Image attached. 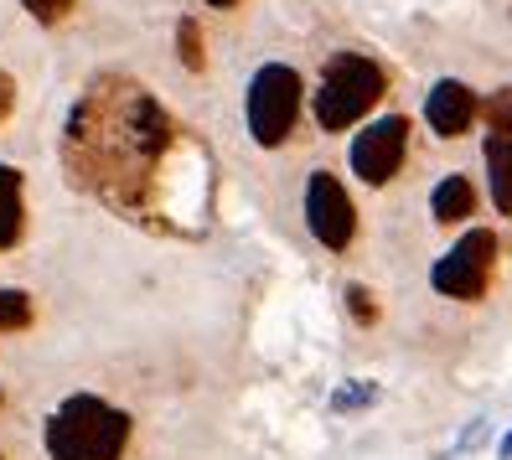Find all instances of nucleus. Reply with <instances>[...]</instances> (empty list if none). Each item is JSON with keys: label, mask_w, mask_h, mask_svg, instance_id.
Here are the masks:
<instances>
[{"label": "nucleus", "mask_w": 512, "mask_h": 460, "mask_svg": "<svg viewBox=\"0 0 512 460\" xmlns=\"http://www.w3.org/2000/svg\"><path fill=\"white\" fill-rule=\"evenodd\" d=\"M63 166L78 192L145 233L207 238L213 228V150L125 73H99L78 94L63 125Z\"/></svg>", "instance_id": "nucleus-1"}, {"label": "nucleus", "mask_w": 512, "mask_h": 460, "mask_svg": "<svg viewBox=\"0 0 512 460\" xmlns=\"http://www.w3.org/2000/svg\"><path fill=\"white\" fill-rule=\"evenodd\" d=\"M130 450V414L94 393H73L47 419V460H119Z\"/></svg>", "instance_id": "nucleus-2"}, {"label": "nucleus", "mask_w": 512, "mask_h": 460, "mask_svg": "<svg viewBox=\"0 0 512 460\" xmlns=\"http://www.w3.org/2000/svg\"><path fill=\"white\" fill-rule=\"evenodd\" d=\"M388 94V68L368 52H337L331 63L321 68V83H316V125L326 135H342L363 119L378 99Z\"/></svg>", "instance_id": "nucleus-3"}, {"label": "nucleus", "mask_w": 512, "mask_h": 460, "mask_svg": "<svg viewBox=\"0 0 512 460\" xmlns=\"http://www.w3.org/2000/svg\"><path fill=\"white\" fill-rule=\"evenodd\" d=\"M300 99H306V88H300V73L285 68V63H264L254 78H249V135L264 145V150H275L290 140L295 130V119H300Z\"/></svg>", "instance_id": "nucleus-4"}, {"label": "nucleus", "mask_w": 512, "mask_h": 460, "mask_svg": "<svg viewBox=\"0 0 512 460\" xmlns=\"http://www.w3.org/2000/svg\"><path fill=\"white\" fill-rule=\"evenodd\" d=\"M497 254H502V238L492 228H466L456 243L445 249V259H435L430 269V285L435 295L445 300H481L492 285V269H497Z\"/></svg>", "instance_id": "nucleus-5"}, {"label": "nucleus", "mask_w": 512, "mask_h": 460, "mask_svg": "<svg viewBox=\"0 0 512 460\" xmlns=\"http://www.w3.org/2000/svg\"><path fill=\"white\" fill-rule=\"evenodd\" d=\"M404 156H409V119L404 114H383L373 125H363L352 135V176L363 181V187H388L399 171H404Z\"/></svg>", "instance_id": "nucleus-6"}, {"label": "nucleus", "mask_w": 512, "mask_h": 460, "mask_svg": "<svg viewBox=\"0 0 512 460\" xmlns=\"http://www.w3.org/2000/svg\"><path fill=\"white\" fill-rule=\"evenodd\" d=\"M306 228L331 254H347L357 238V207L331 171H311V181H306Z\"/></svg>", "instance_id": "nucleus-7"}, {"label": "nucleus", "mask_w": 512, "mask_h": 460, "mask_svg": "<svg viewBox=\"0 0 512 460\" xmlns=\"http://www.w3.org/2000/svg\"><path fill=\"white\" fill-rule=\"evenodd\" d=\"M487 187L492 207L512 218V88H497L487 99Z\"/></svg>", "instance_id": "nucleus-8"}, {"label": "nucleus", "mask_w": 512, "mask_h": 460, "mask_svg": "<svg viewBox=\"0 0 512 460\" xmlns=\"http://www.w3.org/2000/svg\"><path fill=\"white\" fill-rule=\"evenodd\" d=\"M476 114H481V99L471 94V83H461V78L430 83V94H425V125H430L440 140H461V135L471 130Z\"/></svg>", "instance_id": "nucleus-9"}, {"label": "nucleus", "mask_w": 512, "mask_h": 460, "mask_svg": "<svg viewBox=\"0 0 512 460\" xmlns=\"http://www.w3.org/2000/svg\"><path fill=\"white\" fill-rule=\"evenodd\" d=\"M476 187H471V176H461V171H450V176H440L435 181V192H430V212H435V223H445V228H461V223H471L476 218Z\"/></svg>", "instance_id": "nucleus-10"}, {"label": "nucleus", "mask_w": 512, "mask_h": 460, "mask_svg": "<svg viewBox=\"0 0 512 460\" xmlns=\"http://www.w3.org/2000/svg\"><path fill=\"white\" fill-rule=\"evenodd\" d=\"M26 233V202H21V171L0 166V249H16Z\"/></svg>", "instance_id": "nucleus-11"}, {"label": "nucleus", "mask_w": 512, "mask_h": 460, "mask_svg": "<svg viewBox=\"0 0 512 460\" xmlns=\"http://www.w3.org/2000/svg\"><path fill=\"white\" fill-rule=\"evenodd\" d=\"M326 404H331V414H368V409L383 404V383L378 378H347V383L331 388Z\"/></svg>", "instance_id": "nucleus-12"}, {"label": "nucleus", "mask_w": 512, "mask_h": 460, "mask_svg": "<svg viewBox=\"0 0 512 460\" xmlns=\"http://www.w3.org/2000/svg\"><path fill=\"white\" fill-rule=\"evenodd\" d=\"M26 326H32V295L0 290V331H26Z\"/></svg>", "instance_id": "nucleus-13"}, {"label": "nucleus", "mask_w": 512, "mask_h": 460, "mask_svg": "<svg viewBox=\"0 0 512 460\" xmlns=\"http://www.w3.org/2000/svg\"><path fill=\"white\" fill-rule=\"evenodd\" d=\"M176 52H182V63H187L192 73H202V68H207V52H202V26H197L192 16H182V26H176Z\"/></svg>", "instance_id": "nucleus-14"}, {"label": "nucleus", "mask_w": 512, "mask_h": 460, "mask_svg": "<svg viewBox=\"0 0 512 460\" xmlns=\"http://www.w3.org/2000/svg\"><path fill=\"white\" fill-rule=\"evenodd\" d=\"M342 300H347V316H352L357 326H378V316H383V311H378V295H373L368 285H347V290H342Z\"/></svg>", "instance_id": "nucleus-15"}, {"label": "nucleus", "mask_w": 512, "mask_h": 460, "mask_svg": "<svg viewBox=\"0 0 512 460\" xmlns=\"http://www.w3.org/2000/svg\"><path fill=\"white\" fill-rule=\"evenodd\" d=\"M487 445H492V419H487V414H471V419L461 424V435H456V455L466 460V455L487 450Z\"/></svg>", "instance_id": "nucleus-16"}, {"label": "nucleus", "mask_w": 512, "mask_h": 460, "mask_svg": "<svg viewBox=\"0 0 512 460\" xmlns=\"http://www.w3.org/2000/svg\"><path fill=\"white\" fill-rule=\"evenodd\" d=\"M21 6L32 11V16L42 21V26H57V21H63V16H68V11L78 6V0H21Z\"/></svg>", "instance_id": "nucleus-17"}, {"label": "nucleus", "mask_w": 512, "mask_h": 460, "mask_svg": "<svg viewBox=\"0 0 512 460\" xmlns=\"http://www.w3.org/2000/svg\"><path fill=\"white\" fill-rule=\"evenodd\" d=\"M11 104H16V83L0 73V125H6V114H11Z\"/></svg>", "instance_id": "nucleus-18"}, {"label": "nucleus", "mask_w": 512, "mask_h": 460, "mask_svg": "<svg viewBox=\"0 0 512 460\" xmlns=\"http://www.w3.org/2000/svg\"><path fill=\"white\" fill-rule=\"evenodd\" d=\"M497 460H512V424L497 435Z\"/></svg>", "instance_id": "nucleus-19"}, {"label": "nucleus", "mask_w": 512, "mask_h": 460, "mask_svg": "<svg viewBox=\"0 0 512 460\" xmlns=\"http://www.w3.org/2000/svg\"><path fill=\"white\" fill-rule=\"evenodd\" d=\"M207 6H218V11H228V6H238V0H207Z\"/></svg>", "instance_id": "nucleus-20"}, {"label": "nucleus", "mask_w": 512, "mask_h": 460, "mask_svg": "<svg viewBox=\"0 0 512 460\" xmlns=\"http://www.w3.org/2000/svg\"><path fill=\"white\" fill-rule=\"evenodd\" d=\"M430 460H461V455H456V450H445V455H430Z\"/></svg>", "instance_id": "nucleus-21"}, {"label": "nucleus", "mask_w": 512, "mask_h": 460, "mask_svg": "<svg viewBox=\"0 0 512 460\" xmlns=\"http://www.w3.org/2000/svg\"><path fill=\"white\" fill-rule=\"evenodd\" d=\"M0 460H6V455H0Z\"/></svg>", "instance_id": "nucleus-22"}]
</instances>
